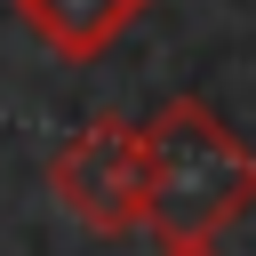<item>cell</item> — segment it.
Wrapping results in <instances>:
<instances>
[{
	"label": "cell",
	"instance_id": "6da1fadb",
	"mask_svg": "<svg viewBox=\"0 0 256 256\" xmlns=\"http://www.w3.org/2000/svg\"><path fill=\"white\" fill-rule=\"evenodd\" d=\"M144 224L160 240H224L256 208V144L200 96H168L144 128Z\"/></svg>",
	"mask_w": 256,
	"mask_h": 256
},
{
	"label": "cell",
	"instance_id": "7a4b0ae2",
	"mask_svg": "<svg viewBox=\"0 0 256 256\" xmlns=\"http://www.w3.org/2000/svg\"><path fill=\"white\" fill-rule=\"evenodd\" d=\"M48 192L64 200L72 224H88L96 240H128L144 224V136L112 112H96L80 136L56 144L48 160Z\"/></svg>",
	"mask_w": 256,
	"mask_h": 256
},
{
	"label": "cell",
	"instance_id": "3957f363",
	"mask_svg": "<svg viewBox=\"0 0 256 256\" xmlns=\"http://www.w3.org/2000/svg\"><path fill=\"white\" fill-rule=\"evenodd\" d=\"M8 8H16V24H24L48 56L96 64V56H112V48L136 32V16H144L152 0H8Z\"/></svg>",
	"mask_w": 256,
	"mask_h": 256
},
{
	"label": "cell",
	"instance_id": "277c9868",
	"mask_svg": "<svg viewBox=\"0 0 256 256\" xmlns=\"http://www.w3.org/2000/svg\"><path fill=\"white\" fill-rule=\"evenodd\" d=\"M160 256H216V240H160Z\"/></svg>",
	"mask_w": 256,
	"mask_h": 256
}]
</instances>
